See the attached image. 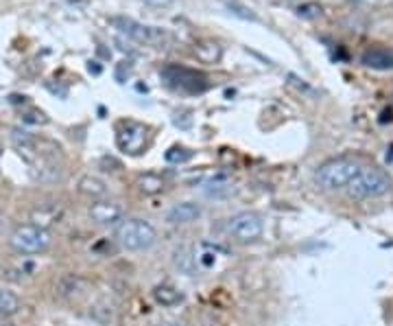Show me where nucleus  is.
<instances>
[{"mask_svg": "<svg viewBox=\"0 0 393 326\" xmlns=\"http://www.w3.org/2000/svg\"><path fill=\"white\" fill-rule=\"evenodd\" d=\"M114 241L127 252H145L158 243V230L147 219H140V217H125L123 224L116 226Z\"/></svg>", "mask_w": 393, "mask_h": 326, "instance_id": "1", "label": "nucleus"}, {"mask_svg": "<svg viewBox=\"0 0 393 326\" xmlns=\"http://www.w3.org/2000/svg\"><path fill=\"white\" fill-rule=\"evenodd\" d=\"M363 167L349 158H335L321 164L315 171V184L324 191H343L352 184V179L359 175Z\"/></svg>", "mask_w": 393, "mask_h": 326, "instance_id": "2", "label": "nucleus"}, {"mask_svg": "<svg viewBox=\"0 0 393 326\" xmlns=\"http://www.w3.org/2000/svg\"><path fill=\"white\" fill-rule=\"evenodd\" d=\"M53 245V234L51 230L35 226V224H22L16 226L9 234V247L18 255H44Z\"/></svg>", "mask_w": 393, "mask_h": 326, "instance_id": "3", "label": "nucleus"}, {"mask_svg": "<svg viewBox=\"0 0 393 326\" xmlns=\"http://www.w3.org/2000/svg\"><path fill=\"white\" fill-rule=\"evenodd\" d=\"M225 232L238 245H252L265 237V222L258 212L243 210V212L232 214L225 222Z\"/></svg>", "mask_w": 393, "mask_h": 326, "instance_id": "4", "label": "nucleus"}, {"mask_svg": "<svg viewBox=\"0 0 393 326\" xmlns=\"http://www.w3.org/2000/svg\"><path fill=\"white\" fill-rule=\"evenodd\" d=\"M345 191L352 199H378L391 191V179L384 171L369 167L361 169Z\"/></svg>", "mask_w": 393, "mask_h": 326, "instance_id": "5", "label": "nucleus"}, {"mask_svg": "<svg viewBox=\"0 0 393 326\" xmlns=\"http://www.w3.org/2000/svg\"><path fill=\"white\" fill-rule=\"evenodd\" d=\"M116 26L127 35L129 40L138 42V44H147V46H166L170 42L168 31L160 29V26H151V24H142L129 18H118L114 20Z\"/></svg>", "mask_w": 393, "mask_h": 326, "instance_id": "6", "label": "nucleus"}, {"mask_svg": "<svg viewBox=\"0 0 393 326\" xmlns=\"http://www.w3.org/2000/svg\"><path fill=\"white\" fill-rule=\"evenodd\" d=\"M88 217L94 226L101 228H116L125 219V208L112 199H96L88 208Z\"/></svg>", "mask_w": 393, "mask_h": 326, "instance_id": "7", "label": "nucleus"}, {"mask_svg": "<svg viewBox=\"0 0 393 326\" xmlns=\"http://www.w3.org/2000/svg\"><path fill=\"white\" fill-rule=\"evenodd\" d=\"M118 147L131 156H138L145 152L147 147V127L140 125V123H133V121H127V123H121L118 127Z\"/></svg>", "mask_w": 393, "mask_h": 326, "instance_id": "8", "label": "nucleus"}, {"mask_svg": "<svg viewBox=\"0 0 393 326\" xmlns=\"http://www.w3.org/2000/svg\"><path fill=\"white\" fill-rule=\"evenodd\" d=\"M164 77L173 88H180V90H188V92H201L208 88L205 77L199 75L197 70L184 68V66H170L164 70Z\"/></svg>", "mask_w": 393, "mask_h": 326, "instance_id": "9", "label": "nucleus"}, {"mask_svg": "<svg viewBox=\"0 0 393 326\" xmlns=\"http://www.w3.org/2000/svg\"><path fill=\"white\" fill-rule=\"evenodd\" d=\"M203 217V206L197 202H180V204H173L166 214H164V222L168 226H190L195 222H199Z\"/></svg>", "mask_w": 393, "mask_h": 326, "instance_id": "10", "label": "nucleus"}, {"mask_svg": "<svg viewBox=\"0 0 393 326\" xmlns=\"http://www.w3.org/2000/svg\"><path fill=\"white\" fill-rule=\"evenodd\" d=\"M77 191H79V195H83V197L96 202V199H105V197H107V193H110V187H107V182H105L103 177L88 173V175H81V177H79Z\"/></svg>", "mask_w": 393, "mask_h": 326, "instance_id": "11", "label": "nucleus"}, {"mask_svg": "<svg viewBox=\"0 0 393 326\" xmlns=\"http://www.w3.org/2000/svg\"><path fill=\"white\" fill-rule=\"evenodd\" d=\"M193 53L201 64H219L221 57H223V46L219 42H214V40H201V42L195 44Z\"/></svg>", "mask_w": 393, "mask_h": 326, "instance_id": "12", "label": "nucleus"}, {"mask_svg": "<svg viewBox=\"0 0 393 326\" xmlns=\"http://www.w3.org/2000/svg\"><path fill=\"white\" fill-rule=\"evenodd\" d=\"M153 300L158 302V305H162V307H175V305H180L182 300H184V296H182V292L177 287H173V285H168V282H162V285H158V287H153Z\"/></svg>", "mask_w": 393, "mask_h": 326, "instance_id": "13", "label": "nucleus"}, {"mask_svg": "<svg viewBox=\"0 0 393 326\" xmlns=\"http://www.w3.org/2000/svg\"><path fill=\"white\" fill-rule=\"evenodd\" d=\"M361 61L369 68H378V70H393V53L384 51V49H369L363 53Z\"/></svg>", "mask_w": 393, "mask_h": 326, "instance_id": "14", "label": "nucleus"}, {"mask_svg": "<svg viewBox=\"0 0 393 326\" xmlns=\"http://www.w3.org/2000/svg\"><path fill=\"white\" fill-rule=\"evenodd\" d=\"M197 261H199V259H195L193 250H190L188 245L177 247L175 255H173V265H175L177 270H180L182 274H186V276H193V274H195Z\"/></svg>", "mask_w": 393, "mask_h": 326, "instance_id": "15", "label": "nucleus"}, {"mask_svg": "<svg viewBox=\"0 0 393 326\" xmlns=\"http://www.w3.org/2000/svg\"><path fill=\"white\" fill-rule=\"evenodd\" d=\"M22 309V300L18 294H14L11 289L0 287V317H14Z\"/></svg>", "mask_w": 393, "mask_h": 326, "instance_id": "16", "label": "nucleus"}, {"mask_svg": "<svg viewBox=\"0 0 393 326\" xmlns=\"http://www.w3.org/2000/svg\"><path fill=\"white\" fill-rule=\"evenodd\" d=\"M136 187L140 193H145V195H158L164 191V179L158 175V173H145V175H140L136 179Z\"/></svg>", "mask_w": 393, "mask_h": 326, "instance_id": "17", "label": "nucleus"}, {"mask_svg": "<svg viewBox=\"0 0 393 326\" xmlns=\"http://www.w3.org/2000/svg\"><path fill=\"white\" fill-rule=\"evenodd\" d=\"M81 289V278L77 276V274H66V276H61L59 280H57V285H55V292H57V296H61V298H70L73 294H77Z\"/></svg>", "mask_w": 393, "mask_h": 326, "instance_id": "18", "label": "nucleus"}, {"mask_svg": "<svg viewBox=\"0 0 393 326\" xmlns=\"http://www.w3.org/2000/svg\"><path fill=\"white\" fill-rule=\"evenodd\" d=\"M190 158H193V152L186 149V147H170V149L166 152V160H168L170 164H182V162H186V160H190Z\"/></svg>", "mask_w": 393, "mask_h": 326, "instance_id": "19", "label": "nucleus"}, {"mask_svg": "<svg viewBox=\"0 0 393 326\" xmlns=\"http://www.w3.org/2000/svg\"><path fill=\"white\" fill-rule=\"evenodd\" d=\"M11 138H14V142L18 144L20 149H31V147H33V138H31L29 134H24V132L14 129V132H11Z\"/></svg>", "mask_w": 393, "mask_h": 326, "instance_id": "20", "label": "nucleus"}, {"mask_svg": "<svg viewBox=\"0 0 393 326\" xmlns=\"http://www.w3.org/2000/svg\"><path fill=\"white\" fill-rule=\"evenodd\" d=\"M321 14V7L319 5H315V3H306V5H300L297 7V16L300 18H317Z\"/></svg>", "mask_w": 393, "mask_h": 326, "instance_id": "21", "label": "nucleus"}, {"mask_svg": "<svg viewBox=\"0 0 393 326\" xmlns=\"http://www.w3.org/2000/svg\"><path fill=\"white\" fill-rule=\"evenodd\" d=\"M228 7L236 14V16H240V18H245V20H254V14H252V9H247V7H243V5H238L236 0H228Z\"/></svg>", "mask_w": 393, "mask_h": 326, "instance_id": "22", "label": "nucleus"}, {"mask_svg": "<svg viewBox=\"0 0 393 326\" xmlns=\"http://www.w3.org/2000/svg\"><path fill=\"white\" fill-rule=\"evenodd\" d=\"M145 3L149 5V7H155V9H162V7H168L173 0H145Z\"/></svg>", "mask_w": 393, "mask_h": 326, "instance_id": "23", "label": "nucleus"}, {"mask_svg": "<svg viewBox=\"0 0 393 326\" xmlns=\"http://www.w3.org/2000/svg\"><path fill=\"white\" fill-rule=\"evenodd\" d=\"M199 263L205 265V267H210V265L214 263V255H203V257H199Z\"/></svg>", "mask_w": 393, "mask_h": 326, "instance_id": "24", "label": "nucleus"}, {"mask_svg": "<svg viewBox=\"0 0 393 326\" xmlns=\"http://www.w3.org/2000/svg\"><path fill=\"white\" fill-rule=\"evenodd\" d=\"M158 326H184V324L177 322V320H164V322H160Z\"/></svg>", "mask_w": 393, "mask_h": 326, "instance_id": "25", "label": "nucleus"}, {"mask_svg": "<svg viewBox=\"0 0 393 326\" xmlns=\"http://www.w3.org/2000/svg\"><path fill=\"white\" fill-rule=\"evenodd\" d=\"M0 234H3V217H0Z\"/></svg>", "mask_w": 393, "mask_h": 326, "instance_id": "26", "label": "nucleus"}, {"mask_svg": "<svg viewBox=\"0 0 393 326\" xmlns=\"http://www.w3.org/2000/svg\"><path fill=\"white\" fill-rule=\"evenodd\" d=\"M3 326H18V324H3Z\"/></svg>", "mask_w": 393, "mask_h": 326, "instance_id": "27", "label": "nucleus"}]
</instances>
